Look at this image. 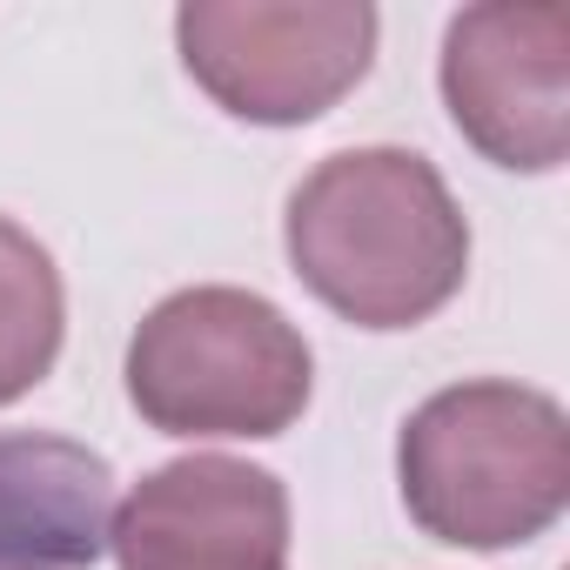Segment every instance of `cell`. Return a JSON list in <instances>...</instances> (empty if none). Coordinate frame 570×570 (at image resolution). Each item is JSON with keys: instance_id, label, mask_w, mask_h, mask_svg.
<instances>
[{"instance_id": "1", "label": "cell", "mask_w": 570, "mask_h": 570, "mask_svg": "<svg viewBox=\"0 0 570 570\" xmlns=\"http://www.w3.org/2000/svg\"><path fill=\"white\" fill-rule=\"evenodd\" d=\"M282 248L330 316L376 336L430 323L470 275V222L450 181L390 141L323 155L282 208Z\"/></svg>"}, {"instance_id": "2", "label": "cell", "mask_w": 570, "mask_h": 570, "mask_svg": "<svg viewBox=\"0 0 570 570\" xmlns=\"http://www.w3.org/2000/svg\"><path fill=\"white\" fill-rule=\"evenodd\" d=\"M396 490L423 537L450 550H523L570 503L563 403L476 376L423 396L396 436Z\"/></svg>"}, {"instance_id": "3", "label": "cell", "mask_w": 570, "mask_h": 570, "mask_svg": "<svg viewBox=\"0 0 570 570\" xmlns=\"http://www.w3.org/2000/svg\"><path fill=\"white\" fill-rule=\"evenodd\" d=\"M121 376L141 423L188 443H268L296 430L316 396L309 336L268 296L235 282H195L161 296L135 323Z\"/></svg>"}, {"instance_id": "4", "label": "cell", "mask_w": 570, "mask_h": 570, "mask_svg": "<svg viewBox=\"0 0 570 570\" xmlns=\"http://www.w3.org/2000/svg\"><path fill=\"white\" fill-rule=\"evenodd\" d=\"M370 0H188L175 48L188 81L248 128L323 121L376 61Z\"/></svg>"}, {"instance_id": "5", "label": "cell", "mask_w": 570, "mask_h": 570, "mask_svg": "<svg viewBox=\"0 0 570 570\" xmlns=\"http://www.w3.org/2000/svg\"><path fill=\"white\" fill-rule=\"evenodd\" d=\"M436 88L450 128L510 175H550L570 148V14L557 0H483L450 14Z\"/></svg>"}, {"instance_id": "6", "label": "cell", "mask_w": 570, "mask_h": 570, "mask_svg": "<svg viewBox=\"0 0 570 570\" xmlns=\"http://www.w3.org/2000/svg\"><path fill=\"white\" fill-rule=\"evenodd\" d=\"M108 550L121 570H289V490L262 463L195 450L128 490Z\"/></svg>"}, {"instance_id": "7", "label": "cell", "mask_w": 570, "mask_h": 570, "mask_svg": "<svg viewBox=\"0 0 570 570\" xmlns=\"http://www.w3.org/2000/svg\"><path fill=\"white\" fill-rule=\"evenodd\" d=\"M115 463L55 430H0V570H95Z\"/></svg>"}, {"instance_id": "8", "label": "cell", "mask_w": 570, "mask_h": 570, "mask_svg": "<svg viewBox=\"0 0 570 570\" xmlns=\"http://www.w3.org/2000/svg\"><path fill=\"white\" fill-rule=\"evenodd\" d=\"M68 343V282L48 242L0 215V410L41 390Z\"/></svg>"}]
</instances>
